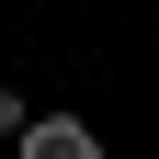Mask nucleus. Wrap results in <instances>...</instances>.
<instances>
[{"label":"nucleus","mask_w":159,"mask_h":159,"mask_svg":"<svg viewBox=\"0 0 159 159\" xmlns=\"http://www.w3.org/2000/svg\"><path fill=\"white\" fill-rule=\"evenodd\" d=\"M11 159H102V136L80 125V114H23V136H11Z\"/></svg>","instance_id":"1"},{"label":"nucleus","mask_w":159,"mask_h":159,"mask_svg":"<svg viewBox=\"0 0 159 159\" xmlns=\"http://www.w3.org/2000/svg\"><path fill=\"white\" fill-rule=\"evenodd\" d=\"M23 114H34V102H23V91H11V80H0V148L23 136Z\"/></svg>","instance_id":"2"}]
</instances>
